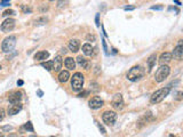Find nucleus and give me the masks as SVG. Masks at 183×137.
Segmentation results:
<instances>
[{
	"label": "nucleus",
	"mask_w": 183,
	"mask_h": 137,
	"mask_svg": "<svg viewBox=\"0 0 183 137\" xmlns=\"http://www.w3.org/2000/svg\"><path fill=\"white\" fill-rule=\"evenodd\" d=\"M169 91H171V88H168V87H165V88L156 90L155 93L151 95L150 102L152 104H158L160 102H163V101L168 96Z\"/></svg>",
	"instance_id": "1"
},
{
	"label": "nucleus",
	"mask_w": 183,
	"mask_h": 137,
	"mask_svg": "<svg viewBox=\"0 0 183 137\" xmlns=\"http://www.w3.org/2000/svg\"><path fill=\"white\" fill-rule=\"evenodd\" d=\"M144 76V70L142 66H133L131 70L127 73V79L132 82H136V81L141 80L142 78Z\"/></svg>",
	"instance_id": "2"
},
{
	"label": "nucleus",
	"mask_w": 183,
	"mask_h": 137,
	"mask_svg": "<svg viewBox=\"0 0 183 137\" xmlns=\"http://www.w3.org/2000/svg\"><path fill=\"white\" fill-rule=\"evenodd\" d=\"M84 81H85V78L83 76V73H80V72H76L73 77L71 78V87H72V89L73 91H80V90H83V87H84Z\"/></svg>",
	"instance_id": "3"
},
{
	"label": "nucleus",
	"mask_w": 183,
	"mask_h": 137,
	"mask_svg": "<svg viewBox=\"0 0 183 137\" xmlns=\"http://www.w3.org/2000/svg\"><path fill=\"white\" fill-rule=\"evenodd\" d=\"M169 73H171L169 66L166 65V64H161L159 69L156 71L155 80L157 81V82H163V81H165V79L169 76Z\"/></svg>",
	"instance_id": "4"
},
{
	"label": "nucleus",
	"mask_w": 183,
	"mask_h": 137,
	"mask_svg": "<svg viewBox=\"0 0 183 137\" xmlns=\"http://www.w3.org/2000/svg\"><path fill=\"white\" fill-rule=\"evenodd\" d=\"M16 46V37L15 36H9L2 41V45H1V49L4 53H9L12 52L14 47Z\"/></svg>",
	"instance_id": "5"
},
{
	"label": "nucleus",
	"mask_w": 183,
	"mask_h": 137,
	"mask_svg": "<svg viewBox=\"0 0 183 137\" xmlns=\"http://www.w3.org/2000/svg\"><path fill=\"white\" fill-rule=\"evenodd\" d=\"M102 120L105 125L108 126H113L116 120H117V113L113 112V111H105L103 114H102Z\"/></svg>",
	"instance_id": "6"
},
{
	"label": "nucleus",
	"mask_w": 183,
	"mask_h": 137,
	"mask_svg": "<svg viewBox=\"0 0 183 137\" xmlns=\"http://www.w3.org/2000/svg\"><path fill=\"white\" fill-rule=\"evenodd\" d=\"M15 28V19H7L4 21V23L1 24V31L2 32H10V31H13Z\"/></svg>",
	"instance_id": "7"
},
{
	"label": "nucleus",
	"mask_w": 183,
	"mask_h": 137,
	"mask_svg": "<svg viewBox=\"0 0 183 137\" xmlns=\"http://www.w3.org/2000/svg\"><path fill=\"white\" fill-rule=\"evenodd\" d=\"M88 104H89V108H90V109L97 110V109H101V108L103 106L104 102L100 96H94V97H92V99L89 101Z\"/></svg>",
	"instance_id": "8"
},
{
	"label": "nucleus",
	"mask_w": 183,
	"mask_h": 137,
	"mask_svg": "<svg viewBox=\"0 0 183 137\" xmlns=\"http://www.w3.org/2000/svg\"><path fill=\"white\" fill-rule=\"evenodd\" d=\"M122 105H124V99H122L121 94H116L112 99V106L114 109L119 110L122 108Z\"/></svg>",
	"instance_id": "9"
},
{
	"label": "nucleus",
	"mask_w": 183,
	"mask_h": 137,
	"mask_svg": "<svg viewBox=\"0 0 183 137\" xmlns=\"http://www.w3.org/2000/svg\"><path fill=\"white\" fill-rule=\"evenodd\" d=\"M22 110V104L21 103H12V105L8 106V110H7V112L9 115H15V114H17Z\"/></svg>",
	"instance_id": "10"
},
{
	"label": "nucleus",
	"mask_w": 183,
	"mask_h": 137,
	"mask_svg": "<svg viewBox=\"0 0 183 137\" xmlns=\"http://www.w3.org/2000/svg\"><path fill=\"white\" fill-rule=\"evenodd\" d=\"M62 65H63V60H62V57L58 55V56H56L53 60V70L55 72L61 71Z\"/></svg>",
	"instance_id": "11"
},
{
	"label": "nucleus",
	"mask_w": 183,
	"mask_h": 137,
	"mask_svg": "<svg viewBox=\"0 0 183 137\" xmlns=\"http://www.w3.org/2000/svg\"><path fill=\"white\" fill-rule=\"evenodd\" d=\"M68 47H69V49H70L72 53H77L79 50V47H80L79 40H77V39H72V40H70L69 43H68Z\"/></svg>",
	"instance_id": "12"
},
{
	"label": "nucleus",
	"mask_w": 183,
	"mask_h": 137,
	"mask_svg": "<svg viewBox=\"0 0 183 137\" xmlns=\"http://www.w3.org/2000/svg\"><path fill=\"white\" fill-rule=\"evenodd\" d=\"M172 58H173V55L171 53H163L159 57V63L160 64H167L172 61Z\"/></svg>",
	"instance_id": "13"
},
{
	"label": "nucleus",
	"mask_w": 183,
	"mask_h": 137,
	"mask_svg": "<svg viewBox=\"0 0 183 137\" xmlns=\"http://www.w3.org/2000/svg\"><path fill=\"white\" fill-rule=\"evenodd\" d=\"M21 98H22V94L19 91H14L8 96V101L10 103H19Z\"/></svg>",
	"instance_id": "14"
},
{
	"label": "nucleus",
	"mask_w": 183,
	"mask_h": 137,
	"mask_svg": "<svg viewBox=\"0 0 183 137\" xmlns=\"http://www.w3.org/2000/svg\"><path fill=\"white\" fill-rule=\"evenodd\" d=\"M172 55H173L174 58H176V60H181L182 56H183V47H181L180 45H178L176 47L174 48Z\"/></svg>",
	"instance_id": "15"
},
{
	"label": "nucleus",
	"mask_w": 183,
	"mask_h": 137,
	"mask_svg": "<svg viewBox=\"0 0 183 137\" xmlns=\"http://www.w3.org/2000/svg\"><path fill=\"white\" fill-rule=\"evenodd\" d=\"M48 57H49V53L46 50H41V52H38L34 55V60L37 61H46Z\"/></svg>",
	"instance_id": "16"
},
{
	"label": "nucleus",
	"mask_w": 183,
	"mask_h": 137,
	"mask_svg": "<svg viewBox=\"0 0 183 137\" xmlns=\"http://www.w3.org/2000/svg\"><path fill=\"white\" fill-rule=\"evenodd\" d=\"M83 53H84L86 56H92L93 53H94V48L90 43H85L83 46Z\"/></svg>",
	"instance_id": "17"
},
{
	"label": "nucleus",
	"mask_w": 183,
	"mask_h": 137,
	"mask_svg": "<svg viewBox=\"0 0 183 137\" xmlns=\"http://www.w3.org/2000/svg\"><path fill=\"white\" fill-rule=\"evenodd\" d=\"M77 62H78V64H79L83 69H87L88 70L89 66H90V63H89L86 58H84L83 56H78L77 57Z\"/></svg>",
	"instance_id": "18"
},
{
	"label": "nucleus",
	"mask_w": 183,
	"mask_h": 137,
	"mask_svg": "<svg viewBox=\"0 0 183 137\" xmlns=\"http://www.w3.org/2000/svg\"><path fill=\"white\" fill-rule=\"evenodd\" d=\"M64 64H65L68 70H73L76 67V62L72 57H66L65 61H64Z\"/></svg>",
	"instance_id": "19"
},
{
	"label": "nucleus",
	"mask_w": 183,
	"mask_h": 137,
	"mask_svg": "<svg viewBox=\"0 0 183 137\" xmlns=\"http://www.w3.org/2000/svg\"><path fill=\"white\" fill-rule=\"evenodd\" d=\"M156 60H157L156 54H152V55L149 57V60H148V72H151V70L153 69V66H155L156 64Z\"/></svg>",
	"instance_id": "20"
},
{
	"label": "nucleus",
	"mask_w": 183,
	"mask_h": 137,
	"mask_svg": "<svg viewBox=\"0 0 183 137\" xmlns=\"http://www.w3.org/2000/svg\"><path fill=\"white\" fill-rule=\"evenodd\" d=\"M70 78V73L69 71H61L58 74V81L60 82H66Z\"/></svg>",
	"instance_id": "21"
},
{
	"label": "nucleus",
	"mask_w": 183,
	"mask_h": 137,
	"mask_svg": "<svg viewBox=\"0 0 183 137\" xmlns=\"http://www.w3.org/2000/svg\"><path fill=\"white\" fill-rule=\"evenodd\" d=\"M48 22V19L46 17H40V19H36V22H34V25H37V26H40V25H45V24Z\"/></svg>",
	"instance_id": "22"
},
{
	"label": "nucleus",
	"mask_w": 183,
	"mask_h": 137,
	"mask_svg": "<svg viewBox=\"0 0 183 137\" xmlns=\"http://www.w3.org/2000/svg\"><path fill=\"white\" fill-rule=\"evenodd\" d=\"M41 66L42 67H45L47 71H52L53 70V61L44 62V63H41Z\"/></svg>",
	"instance_id": "23"
},
{
	"label": "nucleus",
	"mask_w": 183,
	"mask_h": 137,
	"mask_svg": "<svg viewBox=\"0 0 183 137\" xmlns=\"http://www.w3.org/2000/svg\"><path fill=\"white\" fill-rule=\"evenodd\" d=\"M24 129H25V130H28V132H34L33 126H32V122H31V121H28V122L24 125Z\"/></svg>",
	"instance_id": "24"
},
{
	"label": "nucleus",
	"mask_w": 183,
	"mask_h": 137,
	"mask_svg": "<svg viewBox=\"0 0 183 137\" xmlns=\"http://www.w3.org/2000/svg\"><path fill=\"white\" fill-rule=\"evenodd\" d=\"M174 99H175V101H181V99H183V91H176L175 95H174Z\"/></svg>",
	"instance_id": "25"
},
{
	"label": "nucleus",
	"mask_w": 183,
	"mask_h": 137,
	"mask_svg": "<svg viewBox=\"0 0 183 137\" xmlns=\"http://www.w3.org/2000/svg\"><path fill=\"white\" fill-rule=\"evenodd\" d=\"M12 15H15V12L13 9H7L2 13V16H5V17H7V16H12Z\"/></svg>",
	"instance_id": "26"
},
{
	"label": "nucleus",
	"mask_w": 183,
	"mask_h": 137,
	"mask_svg": "<svg viewBox=\"0 0 183 137\" xmlns=\"http://www.w3.org/2000/svg\"><path fill=\"white\" fill-rule=\"evenodd\" d=\"M95 123H96V125H97V127H99L100 132H102V134H104V135H105V134H107V132H105V129H104V127H103V126H102V125H101V123H99V122H97V121H95Z\"/></svg>",
	"instance_id": "27"
},
{
	"label": "nucleus",
	"mask_w": 183,
	"mask_h": 137,
	"mask_svg": "<svg viewBox=\"0 0 183 137\" xmlns=\"http://www.w3.org/2000/svg\"><path fill=\"white\" fill-rule=\"evenodd\" d=\"M151 9L152 10H163L164 9V6H152V7H151Z\"/></svg>",
	"instance_id": "28"
},
{
	"label": "nucleus",
	"mask_w": 183,
	"mask_h": 137,
	"mask_svg": "<svg viewBox=\"0 0 183 137\" xmlns=\"http://www.w3.org/2000/svg\"><path fill=\"white\" fill-rule=\"evenodd\" d=\"M4 119H5V111H4V109L0 108V121H2Z\"/></svg>",
	"instance_id": "29"
},
{
	"label": "nucleus",
	"mask_w": 183,
	"mask_h": 137,
	"mask_svg": "<svg viewBox=\"0 0 183 137\" xmlns=\"http://www.w3.org/2000/svg\"><path fill=\"white\" fill-rule=\"evenodd\" d=\"M88 94H89L88 90H84V91H83V93H80L78 96H79V97H86V96H87Z\"/></svg>",
	"instance_id": "30"
},
{
	"label": "nucleus",
	"mask_w": 183,
	"mask_h": 137,
	"mask_svg": "<svg viewBox=\"0 0 183 137\" xmlns=\"http://www.w3.org/2000/svg\"><path fill=\"white\" fill-rule=\"evenodd\" d=\"M9 1H10V0H1V2H0V6H7V5H9Z\"/></svg>",
	"instance_id": "31"
},
{
	"label": "nucleus",
	"mask_w": 183,
	"mask_h": 137,
	"mask_svg": "<svg viewBox=\"0 0 183 137\" xmlns=\"http://www.w3.org/2000/svg\"><path fill=\"white\" fill-rule=\"evenodd\" d=\"M124 9L125 10H134L135 9V7H134V6H126V7H124Z\"/></svg>",
	"instance_id": "32"
},
{
	"label": "nucleus",
	"mask_w": 183,
	"mask_h": 137,
	"mask_svg": "<svg viewBox=\"0 0 183 137\" xmlns=\"http://www.w3.org/2000/svg\"><path fill=\"white\" fill-rule=\"evenodd\" d=\"M22 10H23L24 13H31V8H28V7H25V6H23V7H22Z\"/></svg>",
	"instance_id": "33"
},
{
	"label": "nucleus",
	"mask_w": 183,
	"mask_h": 137,
	"mask_svg": "<svg viewBox=\"0 0 183 137\" xmlns=\"http://www.w3.org/2000/svg\"><path fill=\"white\" fill-rule=\"evenodd\" d=\"M168 10H174L175 13H178V7H173V6H172V7H168Z\"/></svg>",
	"instance_id": "34"
},
{
	"label": "nucleus",
	"mask_w": 183,
	"mask_h": 137,
	"mask_svg": "<svg viewBox=\"0 0 183 137\" xmlns=\"http://www.w3.org/2000/svg\"><path fill=\"white\" fill-rule=\"evenodd\" d=\"M95 22H96V26H100V19H99V14L95 17Z\"/></svg>",
	"instance_id": "35"
},
{
	"label": "nucleus",
	"mask_w": 183,
	"mask_h": 137,
	"mask_svg": "<svg viewBox=\"0 0 183 137\" xmlns=\"http://www.w3.org/2000/svg\"><path fill=\"white\" fill-rule=\"evenodd\" d=\"M103 48H104V52L107 53V54H108V48H107V45H105V41H103Z\"/></svg>",
	"instance_id": "36"
},
{
	"label": "nucleus",
	"mask_w": 183,
	"mask_h": 137,
	"mask_svg": "<svg viewBox=\"0 0 183 137\" xmlns=\"http://www.w3.org/2000/svg\"><path fill=\"white\" fill-rule=\"evenodd\" d=\"M37 94H38V96H39V97H42V95H44V93H42V90H38Z\"/></svg>",
	"instance_id": "37"
},
{
	"label": "nucleus",
	"mask_w": 183,
	"mask_h": 137,
	"mask_svg": "<svg viewBox=\"0 0 183 137\" xmlns=\"http://www.w3.org/2000/svg\"><path fill=\"white\" fill-rule=\"evenodd\" d=\"M23 84H24L23 80H19V81H17V85H19V86H22Z\"/></svg>",
	"instance_id": "38"
},
{
	"label": "nucleus",
	"mask_w": 183,
	"mask_h": 137,
	"mask_svg": "<svg viewBox=\"0 0 183 137\" xmlns=\"http://www.w3.org/2000/svg\"><path fill=\"white\" fill-rule=\"evenodd\" d=\"M178 45H180V46H181V47H183V39L182 40H180V41H178Z\"/></svg>",
	"instance_id": "39"
},
{
	"label": "nucleus",
	"mask_w": 183,
	"mask_h": 137,
	"mask_svg": "<svg viewBox=\"0 0 183 137\" xmlns=\"http://www.w3.org/2000/svg\"><path fill=\"white\" fill-rule=\"evenodd\" d=\"M174 2H175V4H176V5H181V2H180V0H174Z\"/></svg>",
	"instance_id": "40"
},
{
	"label": "nucleus",
	"mask_w": 183,
	"mask_h": 137,
	"mask_svg": "<svg viewBox=\"0 0 183 137\" xmlns=\"http://www.w3.org/2000/svg\"><path fill=\"white\" fill-rule=\"evenodd\" d=\"M90 39H92V40H95V37L94 36H93V37H92V36H88V40H90Z\"/></svg>",
	"instance_id": "41"
},
{
	"label": "nucleus",
	"mask_w": 183,
	"mask_h": 137,
	"mask_svg": "<svg viewBox=\"0 0 183 137\" xmlns=\"http://www.w3.org/2000/svg\"><path fill=\"white\" fill-rule=\"evenodd\" d=\"M49 1H54V0H49Z\"/></svg>",
	"instance_id": "42"
},
{
	"label": "nucleus",
	"mask_w": 183,
	"mask_h": 137,
	"mask_svg": "<svg viewBox=\"0 0 183 137\" xmlns=\"http://www.w3.org/2000/svg\"><path fill=\"white\" fill-rule=\"evenodd\" d=\"M0 69H1V65H0Z\"/></svg>",
	"instance_id": "43"
}]
</instances>
